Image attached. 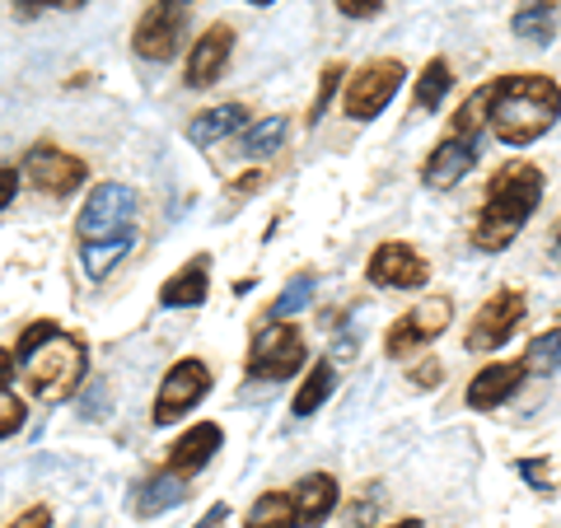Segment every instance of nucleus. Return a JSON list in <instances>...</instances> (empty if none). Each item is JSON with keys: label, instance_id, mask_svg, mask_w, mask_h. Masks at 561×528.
<instances>
[{"label": "nucleus", "instance_id": "f257e3e1", "mask_svg": "<svg viewBox=\"0 0 561 528\" xmlns=\"http://www.w3.org/2000/svg\"><path fill=\"white\" fill-rule=\"evenodd\" d=\"M561 117V84L538 70H519V76H501L491 80V99H486V127L496 131L501 146L524 150L542 140Z\"/></svg>", "mask_w": 561, "mask_h": 528}, {"label": "nucleus", "instance_id": "f03ea898", "mask_svg": "<svg viewBox=\"0 0 561 528\" xmlns=\"http://www.w3.org/2000/svg\"><path fill=\"white\" fill-rule=\"evenodd\" d=\"M542 187H548V179H542L538 164H529V160L501 164L496 173H491L486 197L478 206V220H472V230H468L472 249L478 253H505L511 249V243L519 239V230L529 225V216L538 210Z\"/></svg>", "mask_w": 561, "mask_h": 528}, {"label": "nucleus", "instance_id": "7ed1b4c3", "mask_svg": "<svg viewBox=\"0 0 561 528\" xmlns=\"http://www.w3.org/2000/svg\"><path fill=\"white\" fill-rule=\"evenodd\" d=\"M14 356H20V369H24V383L28 393L38 402H66L76 398V389L84 383V369H90V351H84L80 337H70L57 323H28L14 342Z\"/></svg>", "mask_w": 561, "mask_h": 528}, {"label": "nucleus", "instance_id": "20e7f679", "mask_svg": "<svg viewBox=\"0 0 561 528\" xmlns=\"http://www.w3.org/2000/svg\"><path fill=\"white\" fill-rule=\"evenodd\" d=\"M402 80H408V66L398 57H375L356 66V76H346V94H342V113L351 122H375L383 108L393 103V94L402 90Z\"/></svg>", "mask_w": 561, "mask_h": 528}, {"label": "nucleus", "instance_id": "39448f33", "mask_svg": "<svg viewBox=\"0 0 561 528\" xmlns=\"http://www.w3.org/2000/svg\"><path fill=\"white\" fill-rule=\"evenodd\" d=\"M127 230H136V192L122 183H99L80 206V220H76L80 243H103Z\"/></svg>", "mask_w": 561, "mask_h": 528}, {"label": "nucleus", "instance_id": "423d86ee", "mask_svg": "<svg viewBox=\"0 0 561 528\" xmlns=\"http://www.w3.org/2000/svg\"><path fill=\"white\" fill-rule=\"evenodd\" d=\"M305 369V332L295 323H267L249 346V379L276 383Z\"/></svg>", "mask_w": 561, "mask_h": 528}, {"label": "nucleus", "instance_id": "0eeeda50", "mask_svg": "<svg viewBox=\"0 0 561 528\" xmlns=\"http://www.w3.org/2000/svg\"><path fill=\"white\" fill-rule=\"evenodd\" d=\"M449 323H454V299L431 295V299H421V305H412L389 332H383V351H389V360H402V356H412V351L431 346L435 337H445Z\"/></svg>", "mask_w": 561, "mask_h": 528}, {"label": "nucleus", "instance_id": "6e6552de", "mask_svg": "<svg viewBox=\"0 0 561 528\" xmlns=\"http://www.w3.org/2000/svg\"><path fill=\"white\" fill-rule=\"evenodd\" d=\"M206 393H210V365L197 360V356H183L179 365H169L160 393H154L150 421H154V426H169V421H179L183 412L197 408Z\"/></svg>", "mask_w": 561, "mask_h": 528}, {"label": "nucleus", "instance_id": "1a4fd4ad", "mask_svg": "<svg viewBox=\"0 0 561 528\" xmlns=\"http://www.w3.org/2000/svg\"><path fill=\"white\" fill-rule=\"evenodd\" d=\"M365 280L375 290H421L431 280V262L408 239H383L365 262Z\"/></svg>", "mask_w": 561, "mask_h": 528}, {"label": "nucleus", "instance_id": "9d476101", "mask_svg": "<svg viewBox=\"0 0 561 528\" xmlns=\"http://www.w3.org/2000/svg\"><path fill=\"white\" fill-rule=\"evenodd\" d=\"M524 313H529V299H524V290L505 286L486 299V305L478 309V319L468 323V351H496L505 346V337H515V328L524 323Z\"/></svg>", "mask_w": 561, "mask_h": 528}, {"label": "nucleus", "instance_id": "9b49d317", "mask_svg": "<svg viewBox=\"0 0 561 528\" xmlns=\"http://www.w3.org/2000/svg\"><path fill=\"white\" fill-rule=\"evenodd\" d=\"M24 179L38 192H47V197H70V192H80L84 179H90V164L61 146H33L24 154Z\"/></svg>", "mask_w": 561, "mask_h": 528}, {"label": "nucleus", "instance_id": "f8f14e48", "mask_svg": "<svg viewBox=\"0 0 561 528\" xmlns=\"http://www.w3.org/2000/svg\"><path fill=\"white\" fill-rule=\"evenodd\" d=\"M524 379H529V365H524V360H491V365H482L478 375L468 379L463 402L472 412H496V408H505V402L524 389Z\"/></svg>", "mask_w": 561, "mask_h": 528}, {"label": "nucleus", "instance_id": "ddd939ff", "mask_svg": "<svg viewBox=\"0 0 561 528\" xmlns=\"http://www.w3.org/2000/svg\"><path fill=\"white\" fill-rule=\"evenodd\" d=\"M234 57V28L230 24H210L197 43L187 51V70H183V84L187 90H206L225 76V66Z\"/></svg>", "mask_w": 561, "mask_h": 528}, {"label": "nucleus", "instance_id": "4468645a", "mask_svg": "<svg viewBox=\"0 0 561 528\" xmlns=\"http://www.w3.org/2000/svg\"><path fill=\"white\" fill-rule=\"evenodd\" d=\"M472 164H478V140H468V136H445L440 146H435L426 160H421V183H426L431 192H449V187H459Z\"/></svg>", "mask_w": 561, "mask_h": 528}, {"label": "nucleus", "instance_id": "2eb2a0df", "mask_svg": "<svg viewBox=\"0 0 561 528\" xmlns=\"http://www.w3.org/2000/svg\"><path fill=\"white\" fill-rule=\"evenodd\" d=\"M179 43H183V10H164V5L140 14V24L131 33V51L140 61H169Z\"/></svg>", "mask_w": 561, "mask_h": 528}, {"label": "nucleus", "instance_id": "dca6fc26", "mask_svg": "<svg viewBox=\"0 0 561 528\" xmlns=\"http://www.w3.org/2000/svg\"><path fill=\"white\" fill-rule=\"evenodd\" d=\"M342 501V486L332 472H309V478L295 482L290 491V509H295V528H319L332 519V509Z\"/></svg>", "mask_w": 561, "mask_h": 528}, {"label": "nucleus", "instance_id": "f3484780", "mask_svg": "<svg viewBox=\"0 0 561 528\" xmlns=\"http://www.w3.org/2000/svg\"><path fill=\"white\" fill-rule=\"evenodd\" d=\"M225 445V431L216 426V421H197L192 431H183L179 439L169 445V472H179V478H192V472H202L210 459L220 454Z\"/></svg>", "mask_w": 561, "mask_h": 528}, {"label": "nucleus", "instance_id": "a211bd4d", "mask_svg": "<svg viewBox=\"0 0 561 528\" xmlns=\"http://www.w3.org/2000/svg\"><path fill=\"white\" fill-rule=\"evenodd\" d=\"M210 295V253L187 257V267L179 276H169L160 286V305L164 309H202Z\"/></svg>", "mask_w": 561, "mask_h": 528}, {"label": "nucleus", "instance_id": "6ab92c4d", "mask_svg": "<svg viewBox=\"0 0 561 528\" xmlns=\"http://www.w3.org/2000/svg\"><path fill=\"white\" fill-rule=\"evenodd\" d=\"M249 117H253L249 103H216V108H206V113H197L187 122V140L197 150H206V146H216V140L243 131L249 127Z\"/></svg>", "mask_w": 561, "mask_h": 528}, {"label": "nucleus", "instance_id": "aec40b11", "mask_svg": "<svg viewBox=\"0 0 561 528\" xmlns=\"http://www.w3.org/2000/svg\"><path fill=\"white\" fill-rule=\"evenodd\" d=\"M183 501H187V478H179V472L160 468V472H150V478L136 486L131 509H136L140 519H154V515H164V509L183 505Z\"/></svg>", "mask_w": 561, "mask_h": 528}, {"label": "nucleus", "instance_id": "412c9836", "mask_svg": "<svg viewBox=\"0 0 561 528\" xmlns=\"http://www.w3.org/2000/svg\"><path fill=\"white\" fill-rule=\"evenodd\" d=\"M557 24H561V14H557V0H519V10H515V38L519 43H534V47H548L557 38Z\"/></svg>", "mask_w": 561, "mask_h": 528}, {"label": "nucleus", "instance_id": "4be33fe9", "mask_svg": "<svg viewBox=\"0 0 561 528\" xmlns=\"http://www.w3.org/2000/svg\"><path fill=\"white\" fill-rule=\"evenodd\" d=\"M136 249V230L117 234V239H103V243H80V262H84V276L103 280L113 276V267H122V257Z\"/></svg>", "mask_w": 561, "mask_h": 528}, {"label": "nucleus", "instance_id": "5701e85b", "mask_svg": "<svg viewBox=\"0 0 561 528\" xmlns=\"http://www.w3.org/2000/svg\"><path fill=\"white\" fill-rule=\"evenodd\" d=\"M454 90V70L445 57H431L426 66H421V76H416V94H412V108L416 113H435L445 103V94Z\"/></svg>", "mask_w": 561, "mask_h": 528}, {"label": "nucleus", "instance_id": "b1692460", "mask_svg": "<svg viewBox=\"0 0 561 528\" xmlns=\"http://www.w3.org/2000/svg\"><path fill=\"white\" fill-rule=\"evenodd\" d=\"M332 389H337V369H332V360L309 365V375H305V383H300V393H295L290 412H295V416H313V412H319L323 402L332 398Z\"/></svg>", "mask_w": 561, "mask_h": 528}, {"label": "nucleus", "instance_id": "393cba45", "mask_svg": "<svg viewBox=\"0 0 561 528\" xmlns=\"http://www.w3.org/2000/svg\"><path fill=\"white\" fill-rule=\"evenodd\" d=\"M243 528H295V509H290V491H262L253 501Z\"/></svg>", "mask_w": 561, "mask_h": 528}, {"label": "nucleus", "instance_id": "a878e982", "mask_svg": "<svg viewBox=\"0 0 561 528\" xmlns=\"http://www.w3.org/2000/svg\"><path fill=\"white\" fill-rule=\"evenodd\" d=\"M309 299H313V272H295L286 280V290L276 295V305L267 309V323H286L290 313H300L309 305Z\"/></svg>", "mask_w": 561, "mask_h": 528}, {"label": "nucleus", "instance_id": "bb28decb", "mask_svg": "<svg viewBox=\"0 0 561 528\" xmlns=\"http://www.w3.org/2000/svg\"><path fill=\"white\" fill-rule=\"evenodd\" d=\"M486 99H491V80L482 84V90H472V94L459 103V113H454L449 136H468V140H478V131L486 127Z\"/></svg>", "mask_w": 561, "mask_h": 528}, {"label": "nucleus", "instance_id": "cd10ccee", "mask_svg": "<svg viewBox=\"0 0 561 528\" xmlns=\"http://www.w3.org/2000/svg\"><path fill=\"white\" fill-rule=\"evenodd\" d=\"M286 117H262V122H249L243 127V154H272L280 150V140H286Z\"/></svg>", "mask_w": 561, "mask_h": 528}, {"label": "nucleus", "instance_id": "c85d7f7f", "mask_svg": "<svg viewBox=\"0 0 561 528\" xmlns=\"http://www.w3.org/2000/svg\"><path fill=\"white\" fill-rule=\"evenodd\" d=\"M346 80V66L342 61H328L323 66V76H319V90H313V99H309V127H319V117L328 113V103H332V94H337V84Z\"/></svg>", "mask_w": 561, "mask_h": 528}, {"label": "nucleus", "instance_id": "c756f323", "mask_svg": "<svg viewBox=\"0 0 561 528\" xmlns=\"http://www.w3.org/2000/svg\"><path fill=\"white\" fill-rule=\"evenodd\" d=\"M524 365L529 369H542V375H557L561 369V328L542 332V337L529 342V356H524Z\"/></svg>", "mask_w": 561, "mask_h": 528}, {"label": "nucleus", "instance_id": "7c9ffc66", "mask_svg": "<svg viewBox=\"0 0 561 528\" xmlns=\"http://www.w3.org/2000/svg\"><path fill=\"white\" fill-rule=\"evenodd\" d=\"M24 416H28V408H24V398L10 389V383H0V439H10V435H20V426H24Z\"/></svg>", "mask_w": 561, "mask_h": 528}, {"label": "nucleus", "instance_id": "2f4dec72", "mask_svg": "<svg viewBox=\"0 0 561 528\" xmlns=\"http://www.w3.org/2000/svg\"><path fill=\"white\" fill-rule=\"evenodd\" d=\"M440 375H445V365H440V360H435V356H431V360H421V365H412V375H408V379L416 383V389H440Z\"/></svg>", "mask_w": 561, "mask_h": 528}, {"label": "nucleus", "instance_id": "473e14b6", "mask_svg": "<svg viewBox=\"0 0 561 528\" xmlns=\"http://www.w3.org/2000/svg\"><path fill=\"white\" fill-rule=\"evenodd\" d=\"M84 0H14V10L24 14V20H33V14H43V10H80Z\"/></svg>", "mask_w": 561, "mask_h": 528}, {"label": "nucleus", "instance_id": "72a5a7b5", "mask_svg": "<svg viewBox=\"0 0 561 528\" xmlns=\"http://www.w3.org/2000/svg\"><path fill=\"white\" fill-rule=\"evenodd\" d=\"M519 478H524V482H529L534 491H542V496H557V491H552V478H548V468H542V463H534V459H524V463H519Z\"/></svg>", "mask_w": 561, "mask_h": 528}, {"label": "nucleus", "instance_id": "f704fd0d", "mask_svg": "<svg viewBox=\"0 0 561 528\" xmlns=\"http://www.w3.org/2000/svg\"><path fill=\"white\" fill-rule=\"evenodd\" d=\"M337 10L346 14V20H375V14L383 10V0H337Z\"/></svg>", "mask_w": 561, "mask_h": 528}, {"label": "nucleus", "instance_id": "c9c22d12", "mask_svg": "<svg viewBox=\"0 0 561 528\" xmlns=\"http://www.w3.org/2000/svg\"><path fill=\"white\" fill-rule=\"evenodd\" d=\"M14 192H20V169H14V164H0V210L14 202Z\"/></svg>", "mask_w": 561, "mask_h": 528}, {"label": "nucleus", "instance_id": "e433bc0d", "mask_svg": "<svg viewBox=\"0 0 561 528\" xmlns=\"http://www.w3.org/2000/svg\"><path fill=\"white\" fill-rule=\"evenodd\" d=\"M10 528H51V509H47V505H28Z\"/></svg>", "mask_w": 561, "mask_h": 528}, {"label": "nucleus", "instance_id": "4c0bfd02", "mask_svg": "<svg viewBox=\"0 0 561 528\" xmlns=\"http://www.w3.org/2000/svg\"><path fill=\"white\" fill-rule=\"evenodd\" d=\"M253 187H262V173H249V179H234L230 183L234 197H253Z\"/></svg>", "mask_w": 561, "mask_h": 528}, {"label": "nucleus", "instance_id": "58836bf2", "mask_svg": "<svg viewBox=\"0 0 561 528\" xmlns=\"http://www.w3.org/2000/svg\"><path fill=\"white\" fill-rule=\"evenodd\" d=\"M548 257H552V267H561V220L552 225V239H548Z\"/></svg>", "mask_w": 561, "mask_h": 528}, {"label": "nucleus", "instance_id": "ea45409f", "mask_svg": "<svg viewBox=\"0 0 561 528\" xmlns=\"http://www.w3.org/2000/svg\"><path fill=\"white\" fill-rule=\"evenodd\" d=\"M10 369H14V351L0 346V383H10Z\"/></svg>", "mask_w": 561, "mask_h": 528}, {"label": "nucleus", "instance_id": "a19ab883", "mask_svg": "<svg viewBox=\"0 0 561 528\" xmlns=\"http://www.w3.org/2000/svg\"><path fill=\"white\" fill-rule=\"evenodd\" d=\"M225 515H230V509H225V505H216V509H210V515H206V519H202V524H197V528H210V524H220V519H225Z\"/></svg>", "mask_w": 561, "mask_h": 528}, {"label": "nucleus", "instance_id": "79ce46f5", "mask_svg": "<svg viewBox=\"0 0 561 528\" xmlns=\"http://www.w3.org/2000/svg\"><path fill=\"white\" fill-rule=\"evenodd\" d=\"M160 5H164V10H187L192 0H160Z\"/></svg>", "mask_w": 561, "mask_h": 528}, {"label": "nucleus", "instance_id": "37998d69", "mask_svg": "<svg viewBox=\"0 0 561 528\" xmlns=\"http://www.w3.org/2000/svg\"><path fill=\"white\" fill-rule=\"evenodd\" d=\"M389 528H426L421 519H398V524H389Z\"/></svg>", "mask_w": 561, "mask_h": 528}, {"label": "nucleus", "instance_id": "c03bdc74", "mask_svg": "<svg viewBox=\"0 0 561 528\" xmlns=\"http://www.w3.org/2000/svg\"><path fill=\"white\" fill-rule=\"evenodd\" d=\"M249 5H272V0H249Z\"/></svg>", "mask_w": 561, "mask_h": 528}]
</instances>
